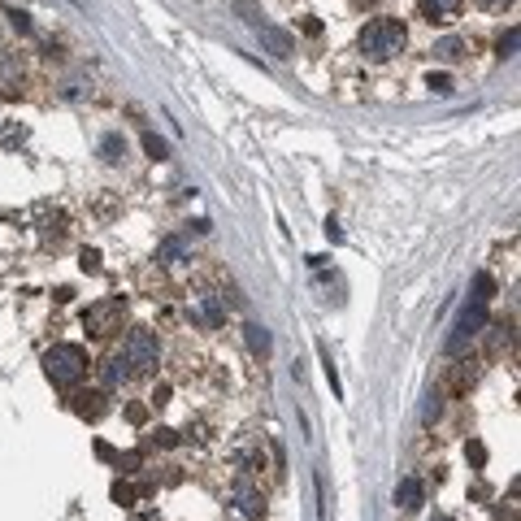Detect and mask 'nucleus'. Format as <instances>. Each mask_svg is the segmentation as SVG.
<instances>
[{
    "instance_id": "1",
    "label": "nucleus",
    "mask_w": 521,
    "mask_h": 521,
    "mask_svg": "<svg viewBox=\"0 0 521 521\" xmlns=\"http://www.w3.org/2000/svg\"><path fill=\"white\" fill-rule=\"evenodd\" d=\"M87 369H91V361H87V352H83L79 343H53L44 352V374H48V382H53V387L83 382Z\"/></svg>"
},
{
    "instance_id": "2",
    "label": "nucleus",
    "mask_w": 521,
    "mask_h": 521,
    "mask_svg": "<svg viewBox=\"0 0 521 521\" xmlns=\"http://www.w3.org/2000/svg\"><path fill=\"white\" fill-rule=\"evenodd\" d=\"M404 22L400 18H374L369 27L361 31V53L369 57V61H391L395 53H404Z\"/></svg>"
},
{
    "instance_id": "3",
    "label": "nucleus",
    "mask_w": 521,
    "mask_h": 521,
    "mask_svg": "<svg viewBox=\"0 0 521 521\" xmlns=\"http://www.w3.org/2000/svg\"><path fill=\"white\" fill-rule=\"evenodd\" d=\"M122 317H127V300H117V295H109V300H96L87 304L83 313V326L91 339H109L113 330H122Z\"/></svg>"
},
{
    "instance_id": "4",
    "label": "nucleus",
    "mask_w": 521,
    "mask_h": 521,
    "mask_svg": "<svg viewBox=\"0 0 521 521\" xmlns=\"http://www.w3.org/2000/svg\"><path fill=\"white\" fill-rule=\"evenodd\" d=\"M122 361H127L131 369H139V374H153V369L161 365V343L153 330H131L127 343H122Z\"/></svg>"
},
{
    "instance_id": "5",
    "label": "nucleus",
    "mask_w": 521,
    "mask_h": 521,
    "mask_svg": "<svg viewBox=\"0 0 521 521\" xmlns=\"http://www.w3.org/2000/svg\"><path fill=\"white\" fill-rule=\"evenodd\" d=\"M482 326H487V304H478V300L465 304L461 317H456V326H452V335H448V352H465L469 339L482 335Z\"/></svg>"
},
{
    "instance_id": "6",
    "label": "nucleus",
    "mask_w": 521,
    "mask_h": 521,
    "mask_svg": "<svg viewBox=\"0 0 521 521\" xmlns=\"http://www.w3.org/2000/svg\"><path fill=\"white\" fill-rule=\"evenodd\" d=\"M257 31H261V44H265L274 57H291V53H295V39H291L283 27H274V22H261Z\"/></svg>"
},
{
    "instance_id": "7",
    "label": "nucleus",
    "mask_w": 521,
    "mask_h": 521,
    "mask_svg": "<svg viewBox=\"0 0 521 521\" xmlns=\"http://www.w3.org/2000/svg\"><path fill=\"white\" fill-rule=\"evenodd\" d=\"M221 317H226V309H221V295L205 291L200 300L191 304V321H205V326H221Z\"/></svg>"
},
{
    "instance_id": "8",
    "label": "nucleus",
    "mask_w": 521,
    "mask_h": 521,
    "mask_svg": "<svg viewBox=\"0 0 521 521\" xmlns=\"http://www.w3.org/2000/svg\"><path fill=\"white\" fill-rule=\"evenodd\" d=\"M235 508L243 513V517H261L265 513V500H261V491L247 482V478H239L235 482Z\"/></svg>"
},
{
    "instance_id": "9",
    "label": "nucleus",
    "mask_w": 521,
    "mask_h": 521,
    "mask_svg": "<svg viewBox=\"0 0 521 521\" xmlns=\"http://www.w3.org/2000/svg\"><path fill=\"white\" fill-rule=\"evenodd\" d=\"M395 504H400L404 513H417L421 504H426V487H421V478H400V487H395Z\"/></svg>"
},
{
    "instance_id": "10",
    "label": "nucleus",
    "mask_w": 521,
    "mask_h": 521,
    "mask_svg": "<svg viewBox=\"0 0 521 521\" xmlns=\"http://www.w3.org/2000/svg\"><path fill=\"white\" fill-rule=\"evenodd\" d=\"M417 9H421V18H430V22H452L456 9H461V0H417Z\"/></svg>"
},
{
    "instance_id": "11",
    "label": "nucleus",
    "mask_w": 521,
    "mask_h": 521,
    "mask_svg": "<svg viewBox=\"0 0 521 521\" xmlns=\"http://www.w3.org/2000/svg\"><path fill=\"white\" fill-rule=\"evenodd\" d=\"M243 335H247V347H252V356H269V352H274V339H269V330L257 326V321H247Z\"/></svg>"
},
{
    "instance_id": "12",
    "label": "nucleus",
    "mask_w": 521,
    "mask_h": 521,
    "mask_svg": "<svg viewBox=\"0 0 521 521\" xmlns=\"http://www.w3.org/2000/svg\"><path fill=\"white\" fill-rule=\"evenodd\" d=\"M127 378H131V365L122 361V356H109V361L101 365V382H105V387H122Z\"/></svg>"
},
{
    "instance_id": "13",
    "label": "nucleus",
    "mask_w": 521,
    "mask_h": 521,
    "mask_svg": "<svg viewBox=\"0 0 521 521\" xmlns=\"http://www.w3.org/2000/svg\"><path fill=\"white\" fill-rule=\"evenodd\" d=\"M74 413H79V417H87V421H96V417L105 413V395H101V391L79 395V404H74Z\"/></svg>"
},
{
    "instance_id": "14",
    "label": "nucleus",
    "mask_w": 521,
    "mask_h": 521,
    "mask_svg": "<svg viewBox=\"0 0 521 521\" xmlns=\"http://www.w3.org/2000/svg\"><path fill=\"white\" fill-rule=\"evenodd\" d=\"M148 491H153L148 482H143V487H131V482H113V491H109V495H113V500H117L122 508H131V504L139 500V495H148Z\"/></svg>"
},
{
    "instance_id": "15",
    "label": "nucleus",
    "mask_w": 521,
    "mask_h": 521,
    "mask_svg": "<svg viewBox=\"0 0 521 521\" xmlns=\"http://www.w3.org/2000/svg\"><path fill=\"white\" fill-rule=\"evenodd\" d=\"M101 157H105L109 165H117L122 157H127V139H122V135H105V139H101Z\"/></svg>"
},
{
    "instance_id": "16",
    "label": "nucleus",
    "mask_w": 521,
    "mask_h": 521,
    "mask_svg": "<svg viewBox=\"0 0 521 521\" xmlns=\"http://www.w3.org/2000/svg\"><path fill=\"white\" fill-rule=\"evenodd\" d=\"M183 257H187V243H183V239H165V243H161V252H157V261H165V265L183 261Z\"/></svg>"
},
{
    "instance_id": "17",
    "label": "nucleus",
    "mask_w": 521,
    "mask_h": 521,
    "mask_svg": "<svg viewBox=\"0 0 521 521\" xmlns=\"http://www.w3.org/2000/svg\"><path fill=\"white\" fill-rule=\"evenodd\" d=\"M143 153L153 157V161H165V157H169V143H165L161 135H153V131H148V135H143Z\"/></svg>"
},
{
    "instance_id": "18",
    "label": "nucleus",
    "mask_w": 521,
    "mask_h": 521,
    "mask_svg": "<svg viewBox=\"0 0 521 521\" xmlns=\"http://www.w3.org/2000/svg\"><path fill=\"white\" fill-rule=\"evenodd\" d=\"M461 53H465L461 39H439V44H435V57H439V61H456Z\"/></svg>"
},
{
    "instance_id": "19",
    "label": "nucleus",
    "mask_w": 521,
    "mask_h": 521,
    "mask_svg": "<svg viewBox=\"0 0 521 521\" xmlns=\"http://www.w3.org/2000/svg\"><path fill=\"white\" fill-rule=\"evenodd\" d=\"M491 295H495L491 274H478V283H474V300H478V304H491Z\"/></svg>"
},
{
    "instance_id": "20",
    "label": "nucleus",
    "mask_w": 521,
    "mask_h": 521,
    "mask_svg": "<svg viewBox=\"0 0 521 521\" xmlns=\"http://www.w3.org/2000/svg\"><path fill=\"white\" fill-rule=\"evenodd\" d=\"M5 18H9V27H13L18 35H31V18H27V13H22V9H9Z\"/></svg>"
},
{
    "instance_id": "21",
    "label": "nucleus",
    "mask_w": 521,
    "mask_h": 521,
    "mask_svg": "<svg viewBox=\"0 0 521 521\" xmlns=\"http://www.w3.org/2000/svg\"><path fill=\"white\" fill-rule=\"evenodd\" d=\"M79 265L87 269V274H96V269H101V252H96V247H83V257H79Z\"/></svg>"
},
{
    "instance_id": "22",
    "label": "nucleus",
    "mask_w": 521,
    "mask_h": 521,
    "mask_svg": "<svg viewBox=\"0 0 521 521\" xmlns=\"http://www.w3.org/2000/svg\"><path fill=\"white\" fill-rule=\"evenodd\" d=\"M513 53H517V27H508L500 39V57H513Z\"/></svg>"
},
{
    "instance_id": "23",
    "label": "nucleus",
    "mask_w": 521,
    "mask_h": 521,
    "mask_svg": "<svg viewBox=\"0 0 521 521\" xmlns=\"http://www.w3.org/2000/svg\"><path fill=\"white\" fill-rule=\"evenodd\" d=\"M426 83H430V91H439V96H448V91H452V79H448V74H430Z\"/></svg>"
},
{
    "instance_id": "24",
    "label": "nucleus",
    "mask_w": 521,
    "mask_h": 521,
    "mask_svg": "<svg viewBox=\"0 0 521 521\" xmlns=\"http://www.w3.org/2000/svg\"><path fill=\"white\" fill-rule=\"evenodd\" d=\"M127 417L135 421V426H143V421H148V404H127Z\"/></svg>"
},
{
    "instance_id": "25",
    "label": "nucleus",
    "mask_w": 521,
    "mask_h": 521,
    "mask_svg": "<svg viewBox=\"0 0 521 521\" xmlns=\"http://www.w3.org/2000/svg\"><path fill=\"white\" fill-rule=\"evenodd\" d=\"M469 461H474V465H487V448H482V443H469Z\"/></svg>"
},
{
    "instance_id": "26",
    "label": "nucleus",
    "mask_w": 521,
    "mask_h": 521,
    "mask_svg": "<svg viewBox=\"0 0 521 521\" xmlns=\"http://www.w3.org/2000/svg\"><path fill=\"white\" fill-rule=\"evenodd\" d=\"M153 443H161V448H174V443H179V439H174V430H165V426H161V430L153 435Z\"/></svg>"
},
{
    "instance_id": "27",
    "label": "nucleus",
    "mask_w": 521,
    "mask_h": 521,
    "mask_svg": "<svg viewBox=\"0 0 521 521\" xmlns=\"http://www.w3.org/2000/svg\"><path fill=\"white\" fill-rule=\"evenodd\" d=\"M153 404H169V382H157V391H153Z\"/></svg>"
},
{
    "instance_id": "28",
    "label": "nucleus",
    "mask_w": 521,
    "mask_h": 521,
    "mask_svg": "<svg viewBox=\"0 0 521 521\" xmlns=\"http://www.w3.org/2000/svg\"><path fill=\"white\" fill-rule=\"evenodd\" d=\"M96 456H101V461H117V452L109 448V443H105V439H101V443H96Z\"/></svg>"
},
{
    "instance_id": "29",
    "label": "nucleus",
    "mask_w": 521,
    "mask_h": 521,
    "mask_svg": "<svg viewBox=\"0 0 521 521\" xmlns=\"http://www.w3.org/2000/svg\"><path fill=\"white\" fill-rule=\"evenodd\" d=\"M482 9H504V5H513V0H478Z\"/></svg>"
},
{
    "instance_id": "30",
    "label": "nucleus",
    "mask_w": 521,
    "mask_h": 521,
    "mask_svg": "<svg viewBox=\"0 0 521 521\" xmlns=\"http://www.w3.org/2000/svg\"><path fill=\"white\" fill-rule=\"evenodd\" d=\"M435 521H448V517H435Z\"/></svg>"
}]
</instances>
